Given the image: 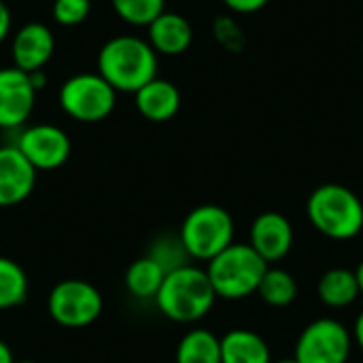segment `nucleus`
<instances>
[{"label": "nucleus", "mask_w": 363, "mask_h": 363, "mask_svg": "<svg viewBox=\"0 0 363 363\" xmlns=\"http://www.w3.org/2000/svg\"><path fill=\"white\" fill-rule=\"evenodd\" d=\"M179 238L191 259L208 264L230 245H234V219L223 206H196L183 219Z\"/></svg>", "instance_id": "39448f33"}, {"label": "nucleus", "mask_w": 363, "mask_h": 363, "mask_svg": "<svg viewBox=\"0 0 363 363\" xmlns=\"http://www.w3.org/2000/svg\"><path fill=\"white\" fill-rule=\"evenodd\" d=\"M15 147L36 170H57L62 168L72 151L68 134L53 123H34L17 134Z\"/></svg>", "instance_id": "1a4fd4ad"}, {"label": "nucleus", "mask_w": 363, "mask_h": 363, "mask_svg": "<svg viewBox=\"0 0 363 363\" xmlns=\"http://www.w3.org/2000/svg\"><path fill=\"white\" fill-rule=\"evenodd\" d=\"M166 279L164 268L149 255L130 264L125 272V289L138 300H155L162 283Z\"/></svg>", "instance_id": "6ab92c4d"}, {"label": "nucleus", "mask_w": 363, "mask_h": 363, "mask_svg": "<svg viewBox=\"0 0 363 363\" xmlns=\"http://www.w3.org/2000/svg\"><path fill=\"white\" fill-rule=\"evenodd\" d=\"M217 294L206 270L187 264L166 274L157 296V311L174 323H196L215 306Z\"/></svg>", "instance_id": "f03ea898"}, {"label": "nucleus", "mask_w": 363, "mask_h": 363, "mask_svg": "<svg viewBox=\"0 0 363 363\" xmlns=\"http://www.w3.org/2000/svg\"><path fill=\"white\" fill-rule=\"evenodd\" d=\"M28 289L26 270L15 259L0 255V313L21 306L28 298Z\"/></svg>", "instance_id": "aec40b11"}, {"label": "nucleus", "mask_w": 363, "mask_h": 363, "mask_svg": "<svg viewBox=\"0 0 363 363\" xmlns=\"http://www.w3.org/2000/svg\"><path fill=\"white\" fill-rule=\"evenodd\" d=\"M55 51V38L49 26L40 21H28L23 23L11 43V57L13 66H17L23 72L43 70L47 62L53 57Z\"/></svg>", "instance_id": "ddd939ff"}, {"label": "nucleus", "mask_w": 363, "mask_h": 363, "mask_svg": "<svg viewBox=\"0 0 363 363\" xmlns=\"http://www.w3.org/2000/svg\"><path fill=\"white\" fill-rule=\"evenodd\" d=\"M317 294H319V300L330 308L351 306L362 296L355 270L332 268V270L323 272V277L319 279V285H317Z\"/></svg>", "instance_id": "f3484780"}, {"label": "nucleus", "mask_w": 363, "mask_h": 363, "mask_svg": "<svg viewBox=\"0 0 363 363\" xmlns=\"http://www.w3.org/2000/svg\"><path fill=\"white\" fill-rule=\"evenodd\" d=\"M30 81H32L34 89H36V91H40V89L45 87V83H47V74H45V70H34V72H30Z\"/></svg>", "instance_id": "c85d7f7f"}, {"label": "nucleus", "mask_w": 363, "mask_h": 363, "mask_svg": "<svg viewBox=\"0 0 363 363\" xmlns=\"http://www.w3.org/2000/svg\"><path fill=\"white\" fill-rule=\"evenodd\" d=\"M355 277H357V283H359V291H362V296H363V259H362V264L357 266V270H355Z\"/></svg>", "instance_id": "7c9ffc66"}, {"label": "nucleus", "mask_w": 363, "mask_h": 363, "mask_svg": "<svg viewBox=\"0 0 363 363\" xmlns=\"http://www.w3.org/2000/svg\"><path fill=\"white\" fill-rule=\"evenodd\" d=\"M98 74L115 91L136 94L157 77V53L149 40L132 34L113 36L98 53Z\"/></svg>", "instance_id": "f257e3e1"}, {"label": "nucleus", "mask_w": 363, "mask_h": 363, "mask_svg": "<svg viewBox=\"0 0 363 363\" xmlns=\"http://www.w3.org/2000/svg\"><path fill=\"white\" fill-rule=\"evenodd\" d=\"M9 32H11V11H9L6 2L0 0V45L4 43Z\"/></svg>", "instance_id": "bb28decb"}, {"label": "nucleus", "mask_w": 363, "mask_h": 363, "mask_svg": "<svg viewBox=\"0 0 363 363\" xmlns=\"http://www.w3.org/2000/svg\"><path fill=\"white\" fill-rule=\"evenodd\" d=\"M134 104H136V111L147 121L164 123V121H170L179 113L181 91L172 81L155 77L153 81H149L145 87H140L134 94Z\"/></svg>", "instance_id": "2eb2a0df"}, {"label": "nucleus", "mask_w": 363, "mask_h": 363, "mask_svg": "<svg viewBox=\"0 0 363 363\" xmlns=\"http://www.w3.org/2000/svg\"><path fill=\"white\" fill-rule=\"evenodd\" d=\"M213 32L217 43L225 49V51H242L247 45V36L242 32V28L238 26V21L230 15L225 17H217L213 23Z\"/></svg>", "instance_id": "393cba45"}, {"label": "nucleus", "mask_w": 363, "mask_h": 363, "mask_svg": "<svg viewBox=\"0 0 363 363\" xmlns=\"http://www.w3.org/2000/svg\"><path fill=\"white\" fill-rule=\"evenodd\" d=\"M272 363H298V362H296V357H287V359H279V362H272Z\"/></svg>", "instance_id": "2f4dec72"}, {"label": "nucleus", "mask_w": 363, "mask_h": 363, "mask_svg": "<svg viewBox=\"0 0 363 363\" xmlns=\"http://www.w3.org/2000/svg\"><path fill=\"white\" fill-rule=\"evenodd\" d=\"M15 363H36V362H30V359H23V362H15Z\"/></svg>", "instance_id": "473e14b6"}, {"label": "nucleus", "mask_w": 363, "mask_h": 363, "mask_svg": "<svg viewBox=\"0 0 363 363\" xmlns=\"http://www.w3.org/2000/svg\"><path fill=\"white\" fill-rule=\"evenodd\" d=\"M102 294L83 279L60 281L47 298L49 317L66 330H83L102 315Z\"/></svg>", "instance_id": "0eeeda50"}, {"label": "nucleus", "mask_w": 363, "mask_h": 363, "mask_svg": "<svg viewBox=\"0 0 363 363\" xmlns=\"http://www.w3.org/2000/svg\"><path fill=\"white\" fill-rule=\"evenodd\" d=\"M249 245L266 264L281 262L289 255L294 247V228L285 215L277 211H266L257 215L251 223Z\"/></svg>", "instance_id": "f8f14e48"}, {"label": "nucleus", "mask_w": 363, "mask_h": 363, "mask_svg": "<svg viewBox=\"0 0 363 363\" xmlns=\"http://www.w3.org/2000/svg\"><path fill=\"white\" fill-rule=\"evenodd\" d=\"M177 363H221V338L208 330H189L177 345Z\"/></svg>", "instance_id": "a211bd4d"}, {"label": "nucleus", "mask_w": 363, "mask_h": 363, "mask_svg": "<svg viewBox=\"0 0 363 363\" xmlns=\"http://www.w3.org/2000/svg\"><path fill=\"white\" fill-rule=\"evenodd\" d=\"M351 349V332L338 319L323 317L302 330L294 357L298 363H347Z\"/></svg>", "instance_id": "6e6552de"}, {"label": "nucleus", "mask_w": 363, "mask_h": 363, "mask_svg": "<svg viewBox=\"0 0 363 363\" xmlns=\"http://www.w3.org/2000/svg\"><path fill=\"white\" fill-rule=\"evenodd\" d=\"M153 262H157L164 272H172V270H179L183 266H187L191 262L185 245L181 242L179 234H162L153 240V245L149 247V253H147Z\"/></svg>", "instance_id": "4be33fe9"}, {"label": "nucleus", "mask_w": 363, "mask_h": 363, "mask_svg": "<svg viewBox=\"0 0 363 363\" xmlns=\"http://www.w3.org/2000/svg\"><path fill=\"white\" fill-rule=\"evenodd\" d=\"M232 13H240V15H249V13H257L262 11L270 0H221Z\"/></svg>", "instance_id": "a878e982"}, {"label": "nucleus", "mask_w": 363, "mask_h": 363, "mask_svg": "<svg viewBox=\"0 0 363 363\" xmlns=\"http://www.w3.org/2000/svg\"><path fill=\"white\" fill-rule=\"evenodd\" d=\"M57 102L70 119L98 123L115 111L117 91L98 72H81L62 83Z\"/></svg>", "instance_id": "423d86ee"}, {"label": "nucleus", "mask_w": 363, "mask_h": 363, "mask_svg": "<svg viewBox=\"0 0 363 363\" xmlns=\"http://www.w3.org/2000/svg\"><path fill=\"white\" fill-rule=\"evenodd\" d=\"M221 363H272V353L257 332L236 328L221 338Z\"/></svg>", "instance_id": "dca6fc26"}, {"label": "nucleus", "mask_w": 363, "mask_h": 363, "mask_svg": "<svg viewBox=\"0 0 363 363\" xmlns=\"http://www.w3.org/2000/svg\"><path fill=\"white\" fill-rule=\"evenodd\" d=\"M36 168L15 145L0 147V208L26 202L36 187Z\"/></svg>", "instance_id": "9b49d317"}, {"label": "nucleus", "mask_w": 363, "mask_h": 363, "mask_svg": "<svg viewBox=\"0 0 363 363\" xmlns=\"http://www.w3.org/2000/svg\"><path fill=\"white\" fill-rule=\"evenodd\" d=\"M257 296L272 308H285L298 298V283L291 272L268 266L257 287Z\"/></svg>", "instance_id": "412c9836"}, {"label": "nucleus", "mask_w": 363, "mask_h": 363, "mask_svg": "<svg viewBox=\"0 0 363 363\" xmlns=\"http://www.w3.org/2000/svg\"><path fill=\"white\" fill-rule=\"evenodd\" d=\"M306 215L313 228L332 240H353L363 230V202L340 183L319 185L308 196Z\"/></svg>", "instance_id": "7ed1b4c3"}, {"label": "nucleus", "mask_w": 363, "mask_h": 363, "mask_svg": "<svg viewBox=\"0 0 363 363\" xmlns=\"http://www.w3.org/2000/svg\"><path fill=\"white\" fill-rule=\"evenodd\" d=\"M119 19L130 26H149L166 11V0H111Z\"/></svg>", "instance_id": "5701e85b"}, {"label": "nucleus", "mask_w": 363, "mask_h": 363, "mask_svg": "<svg viewBox=\"0 0 363 363\" xmlns=\"http://www.w3.org/2000/svg\"><path fill=\"white\" fill-rule=\"evenodd\" d=\"M147 40L157 55H181L194 43V28L183 15L164 11L147 26Z\"/></svg>", "instance_id": "4468645a"}, {"label": "nucleus", "mask_w": 363, "mask_h": 363, "mask_svg": "<svg viewBox=\"0 0 363 363\" xmlns=\"http://www.w3.org/2000/svg\"><path fill=\"white\" fill-rule=\"evenodd\" d=\"M268 266L251 245L234 242L206 264V274L217 298L236 302L257 294Z\"/></svg>", "instance_id": "20e7f679"}, {"label": "nucleus", "mask_w": 363, "mask_h": 363, "mask_svg": "<svg viewBox=\"0 0 363 363\" xmlns=\"http://www.w3.org/2000/svg\"><path fill=\"white\" fill-rule=\"evenodd\" d=\"M53 19L64 28L83 23L91 13V0H55L51 6Z\"/></svg>", "instance_id": "b1692460"}, {"label": "nucleus", "mask_w": 363, "mask_h": 363, "mask_svg": "<svg viewBox=\"0 0 363 363\" xmlns=\"http://www.w3.org/2000/svg\"><path fill=\"white\" fill-rule=\"evenodd\" d=\"M0 363H15L13 351H11V347L4 340H0Z\"/></svg>", "instance_id": "c756f323"}, {"label": "nucleus", "mask_w": 363, "mask_h": 363, "mask_svg": "<svg viewBox=\"0 0 363 363\" xmlns=\"http://www.w3.org/2000/svg\"><path fill=\"white\" fill-rule=\"evenodd\" d=\"M351 336H353V342L363 351V311L357 315V319H355V325H353Z\"/></svg>", "instance_id": "cd10ccee"}, {"label": "nucleus", "mask_w": 363, "mask_h": 363, "mask_svg": "<svg viewBox=\"0 0 363 363\" xmlns=\"http://www.w3.org/2000/svg\"><path fill=\"white\" fill-rule=\"evenodd\" d=\"M36 104L30 74L17 66L0 68V130H21Z\"/></svg>", "instance_id": "9d476101"}]
</instances>
